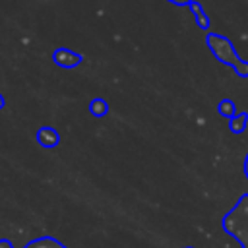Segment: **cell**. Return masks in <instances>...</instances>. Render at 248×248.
<instances>
[{
  "label": "cell",
  "instance_id": "1",
  "mask_svg": "<svg viewBox=\"0 0 248 248\" xmlns=\"http://www.w3.org/2000/svg\"><path fill=\"white\" fill-rule=\"evenodd\" d=\"M0 248H14V244L8 238H0ZM23 248H68V246H64L60 240H56L52 236H39V238L27 242Z\"/></svg>",
  "mask_w": 248,
  "mask_h": 248
},
{
  "label": "cell",
  "instance_id": "2",
  "mask_svg": "<svg viewBox=\"0 0 248 248\" xmlns=\"http://www.w3.org/2000/svg\"><path fill=\"white\" fill-rule=\"evenodd\" d=\"M54 62L58 66H64V68H74L81 62V56L68 50V48H58V50H54Z\"/></svg>",
  "mask_w": 248,
  "mask_h": 248
},
{
  "label": "cell",
  "instance_id": "3",
  "mask_svg": "<svg viewBox=\"0 0 248 248\" xmlns=\"http://www.w3.org/2000/svg\"><path fill=\"white\" fill-rule=\"evenodd\" d=\"M37 140H39V143L41 145H45V147H54L56 143H58V134H56V130L54 128H50V126H46V128H41L39 130V134H37Z\"/></svg>",
  "mask_w": 248,
  "mask_h": 248
},
{
  "label": "cell",
  "instance_id": "4",
  "mask_svg": "<svg viewBox=\"0 0 248 248\" xmlns=\"http://www.w3.org/2000/svg\"><path fill=\"white\" fill-rule=\"evenodd\" d=\"M188 6H190V10H192V14L196 16V21H198V25H200L202 29H205V27L209 25V19H207L205 12L202 10V6H200L198 2H194V0H192V2L188 4Z\"/></svg>",
  "mask_w": 248,
  "mask_h": 248
},
{
  "label": "cell",
  "instance_id": "5",
  "mask_svg": "<svg viewBox=\"0 0 248 248\" xmlns=\"http://www.w3.org/2000/svg\"><path fill=\"white\" fill-rule=\"evenodd\" d=\"M91 112L103 114V112H105V103H103V101H99V99H97V101H93V103H91Z\"/></svg>",
  "mask_w": 248,
  "mask_h": 248
},
{
  "label": "cell",
  "instance_id": "6",
  "mask_svg": "<svg viewBox=\"0 0 248 248\" xmlns=\"http://www.w3.org/2000/svg\"><path fill=\"white\" fill-rule=\"evenodd\" d=\"M169 2H172V4H176V6H188L192 0H169Z\"/></svg>",
  "mask_w": 248,
  "mask_h": 248
},
{
  "label": "cell",
  "instance_id": "7",
  "mask_svg": "<svg viewBox=\"0 0 248 248\" xmlns=\"http://www.w3.org/2000/svg\"><path fill=\"white\" fill-rule=\"evenodd\" d=\"M0 108H4V97L0 95Z\"/></svg>",
  "mask_w": 248,
  "mask_h": 248
}]
</instances>
